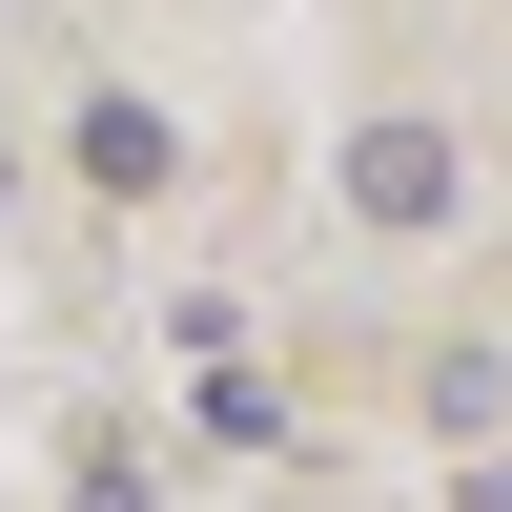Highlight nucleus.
<instances>
[{"label":"nucleus","mask_w":512,"mask_h":512,"mask_svg":"<svg viewBox=\"0 0 512 512\" xmlns=\"http://www.w3.org/2000/svg\"><path fill=\"white\" fill-rule=\"evenodd\" d=\"M82 185H164V123L144 103H82Z\"/></svg>","instance_id":"2"},{"label":"nucleus","mask_w":512,"mask_h":512,"mask_svg":"<svg viewBox=\"0 0 512 512\" xmlns=\"http://www.w3.org/2000/svg\"><path fill=\"white\" fill-rule=\"evenodd\" d=\"M512 410V349H431V431H492Z\"/></svg>","instance_id":"3"},{"label":"nucleus","mask_w":512,"mask_h":512,"mask_svg":"<svg viewBox=\"0 0 512 512\" xmlns=\"http://www.w3.org/2000/svg\"><path fill=\"white\" fill-rule=\"evenodd\" d=\"M349 205H369L390 246H431L451 205H472V164H451V123H369V144H349Z\"/></svg>","instance_id":"1"}]
</instances>
